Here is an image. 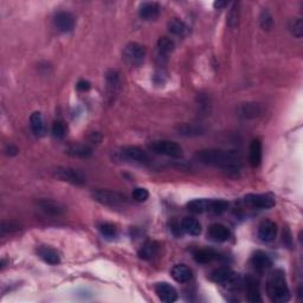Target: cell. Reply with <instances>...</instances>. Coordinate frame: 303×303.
Masks as SVG:
<instances>
[{
    "mask_svg": "<svg viewBox=\"0 0 303 303\" xmlns=\"http://www.w3.org/2000/svg\"><path fill=\"white\" fill-rule=\"evenodd\" d=\"M122 154L124 156V158H127V159L129 160L136 161V163L146 164L148 163V160H149L146 152L136 146H128L126 148H123Z\"/></svg>",
    "mask_w": 303,
    "mask_h": 303,
    "instance_id": "d6986e66",
    "label": "cell"
},
{
    "mask_svg": "<svg viewBox=\"0 0 303 303\" xmlns=\"http://www.w3.org/2000/svg\"><path fill=\"white\" fill-rule=\"evenodd\" d=\"M251 264L256 270L262 271V270L269 269L270 266L272 265V261L268 253L258 250V251H256L251 257Z\"/></svg>",
    "mask_w": 303,
    "mask_h": 303,
    "instance_id": "e0dca14e",
    "label": "cell"
},
{
    "mask_svg": "<svg viewBox=\"0 0 303 303\" xmlns=\"http://www.w3.org/2000/svg\"><path fill=\"white\" fill-rule=\"evenodd\" d=\"M219 258V253L212 249H200L194 252V259L200 264H209Z\"/></svg>",
    "mask_w": 303,
    "mask_h": 303,
    "instance_id": "603a6c76",
    "label": "cell"
},
{
    "mask_svg": "<svg viewBox=\"0 0 303 303\" xmlns=\"http://www.w3.org/2000/svg\"><path fill=\"white\" fill-rule=\"evenodd\" d=\"M227 209H229V203L225 202V200H212L210 212H213L215 215H222Z\"/></svg>",
    "mask_w": 303,
    "mask_h": 303,
    "instance_id": "d6a6232c",
    "label": "cell"
},
{
    "mask_svg": "<svg viewBox=\"0 0 303 303\" xmlns=\"http://www.w3.org/2000/svg\"><path fill=\"white\" fill-rule=\"evenodd\" d=\"M211 204H212L211 199H194L187 203V209L190 210V212L200 215V213L210 212Z\"/></svg>",
    "mask_w": 303,
    "mask_h": 303,
    "instance_id": "44dd1931",
    "label": "cell"
},
{
    "mask_svg": "<svg viewBox=\"0 0 303 303\" xmlns=\"http://www.w3.org/2000/svg\"><path fill=\"white\" fill-rule=\"evenodd\" d=\"M158 250H159V248H158L157 243L148 242L141 248L139 256L143 259H152L158 253Z\"/></svg>",
    "mask_w": 303,
    "mask_h": 303,
    "instance_id": "f1b7e54d",
    "label": "cell"
},
{
    "mask_svg": "<svg viewBox=\"0 0 303 303\" xmlns=\"http://www.w3.org/2000/svg\"><path fill=\"white\" fill-rule=\"evenodd\" d=\"M98 229H100L101 235L107 239H113L117 235V229L114 224L102 223L101 225L98 226Z\"/></svg>",
    "mask_w": 303,
    "mask_h": 303,
    "instance_id": "f546056e",
    "label": "cell"
},
{
    "mask_svg": "<svg viewBox=\"0 0 303 303\" xmlns=\"http://www.w3.org/2000/svg\"><path fill=\"white\" fill-rule=\"evenodd\" d=\"M171 274H172V277L176 279L178 283H187L193 277L192 270L185 264H178L173 266Z\"/></svg>",
    "mask_w": 303,
    "mask_h": 303,
    "instance_id": "ffe728a7",
    "label": "cell"
},
{
    "mask_svg": "<svg viewBox=\"0 0 303 303\" xmlns=\"http://www.w3.org/2000/svg\"><path fill=\"white\" fill-rule=\"evenodd\" d=\"M264 111V108L259 103L256 102H248V103H243L238 108V115L245 120H252V118L259 117Z\"/></svg>",
    "mask_w": 303,
    "mask_h": 303,
    "instance_id": "7c38bea8",
    "label": "cell"
},
{
    "mask_svg": "<svg viewBox=\"0 0 303 303\" xmlns=\"http://www.w3.org/2000/svg\"><path fill=\"white\" fill-rule=\"evenodd\" d=\"M5 150H6V154L10 157L17 156V153H18V148L16 146H13V144H9V146L6 147Z\"/></svg>",
    "mask_w": 303,
    "mask_h": 303,
    "instance_id": "f35d334b",
    "label": "cell"
},
{
    "mask_svg": "<svg viewBox=\"0 0 303 303\" xmlns=\"http://www.w3.org/2000/svg\"><path fill=\"white\" fill-rule=\"evenodd\" d=\"M65 133H67V128H65L63 122L56 121V122L52 124V134H54L55 137H57V139H63L65 136Z\"/></svg>",
    "mask_w": 303,
    "mask_h": 303,
    "instance_id": "836d02e7",
    "label": "cell"
},
{
    "mask_svg": "<svg viewBox=\"0 0 303 303\" xmlns=\"http://www.w3.org/2000/svg\"><path fill=\"white\" fill-rule=\"evenodd\" d=\"M140 17L144 21H154L159 17L160 15V6L157 3H143L139 8Z\"/></svg>",
    "mask_w": 303,
    "mask_h": 303,
    "instance_id": "2e32d148",
    "label": "cell"
},
{
    "mask_svg": "<svg viewBox=\"0 0 303 303\" xmlns=\"http://www.w3.org/2000/svg\"><path fill=\"white\" fill-rule=\"evenodd\" d=\"M238 19H239L238 9H237V5H235V8L230 10L229 16H227V24L231 26V28H235V26L238 24Z\"/></svg>",
    "mask_w": 303,
    "mask_h": 303,
    "instance_id": "8d00e7d4",
    "label": "cell"
},
{
    "mask_svg": "<svg viewBox=\"0 0 303 303\" xmlns=\"http://www.w3.org/2000/svg\"><path fill=\"white\" fill-rule=\"evenodd\" d=\"M37 253L39 256V258L43 259L45 263L50 265H57L61 262V256H59L58 251L54 248H50V246L47 245H42L37 249Z\"/></svg>",
    "mask_w": 303,
    "mask_h": 303,
    "instance_id": "9a60e30c",
    "label": "cell"
},
{
    "mask_svg": "<svg viewBox=\"0 0 303 303\" xmlns=\"http://www.w3.org/2000/svg\"><path fill=\"white\" fill-rule=\"evenodd\" d=\"M21 230V226L19 224L15 223V222H3L2 224V233L5 235V233H15Z\"/></svg>",
    "mask_w": 303,
    "mask_h": 303,
    "instance_id": "d590c367",
    "label": "cell"
},
{
    "mask_svg": "<svg viewBox=\"0 0 303 303\" xmlns=\"http://www.w3.org/2000/svg\"><path fill=\"white\" fill-rule=\"evenodd\" d=\"M90 88H91L90 82H88V81H85V80H81L77 83V89L80 91H88Z\"/></svg>",
    "mask_w": 303,
    "mask_h": 303,
    "instance_id": "74e56055",
    "label": "cell"
},
{
    "mask_svg": "<svg viewBox=\"0 0 303 303\" xmlns=\"http://www.w3.org/2000/svg\"><path fill=\"white\" fill-rule=\"evenodd\" d=\"M54 177L72 185H83L85 183L83 174L80 171L70 169V167H58L54 171Z\"/></svg>",
    "mask_w": 303,
    "mask_h": 303,
    "instance_id": "52a82bcc",
    "label": "cell"
},
{
    "mask_svg": "<svg viewBox=\"0 0 303 303\" xmlns=\"http://www.w3.org/2000/svg\"><path fill=\"white\" fill-rule=\"evenodd\" d=\"M181 229L183 231L191 236H199L202 233V225L196 218H191V217H186L181 222Z\"/></svg>",
    "mask_w": 303,
    "mask_h": 303,
    "instance_id": "7402d4cb",
    "label": "cell"
},
{
    "mask_svg": "<svg viewBox=\"0 0 303 303\" xmlns=\"http://www.w3.org/2000/svg\"><path fill=\"white\" fill-rule=\"evenodd\" d=\"M149 149L157 154H161V156H166L170 158H181L184 154L183 147L179 143L174 142V141L170 140H159L153 141L149 143Z\"/></svg>",
    "mask_w": 303,
    "mask_h": 303,
    "instance_id": "277c9868",
    "label": "cell"
},
{
    "mask_svg": "<svg viewBox=\"0 0 303 303\" xmlns=\"http://www.w3.org/2000/svg\"><path fill=\"white\" fill-rule=\"evenodd\" d=\"M207 235H209L210 239H212L213 242L224 243L231 237V231H230L229 227L223 225V224L216 223V224H212V225L209 227Z\"/></svg>",
    "mask_w": 303,
    "mask_h": 303,
    "instance_id": "4fadbf2b",
    "label": "cell"
},
{
    "mask_svg": "<svg viewBox=\"0 0 303 303\" xmlns=\"http://www.w3.org/2000/svg\"><path fill=\"white\" fill-rule=\"evenodd\" d=\"M55 28L61 32H70L75 28V18L70 12L59 11L54 16Z\"/></svg>",
    "mask_w": 303,
    "mask_h": 303,
    "instance_id": "ba28073f",
    "label": "cell"
},
{
    "mask_svg": "<svg viewBox=\"0 0 303 303\" xmlns=\"http://www.w3.org/2000/svg\"><path fill=\"white\" fill-rule=\"evenodd\" d=\"M39 210H42L45 215L52 216V217H58L64 215L65 207L59 204L58 202L52 199H41L37 203Z\"/></svg>",
    "mask_w": 303,
    "mask_h": 303,
    "instance_id": "8fae6325",
    "label": "cell"
},
{
    "mask_svg": "<svg viewBox=\"0 0 303 303\" xmlns=\"http://www.w3.org/2000/svg\"><path fill=\"white\" fill-rule=\"evenodd\" d=\"M30 126H31V129L34 131V134L37 135V136H42V135L44 134V120H43L42 114L39 113V111H35V113L30 116Z\"/></svg>",
    "mask_w": 303,
    "mask_h": 303,
    "instance_id": "d4e9b609",
    "label": "cell"
},
{
    "mask_svg": "<svg viewBox=\"0 0 303 303\" xmlns=\"http://www.w3.org/2000/svg\"><path fill=\"white\" fill-rule=\"evenodd\" d=\"M67 153L69 156L76 158H88L91 156L93 150H91L90 147L85 146V144H75V146L68 148Z\"/></svg>",
    "mask_w": 303,
    "mask_h": 303,
    "instance_id": "4316f807",
    "label": "cell"
},
{
    "mask_svg": "<svg viewBox=\"0 0 303 303\" xmlns=\"http://www.w3.org/2000/svg\"><path fill=\"white\" fill-rule=\"evenodd\" d=\"M156 292L161 301L165 303H172L178 299V291L173 285L167 282H160L156 284Z\"/></svg>",
    "mask_w": 303,
    "mask_h": 303,
    "instance_id": "30bf717a",
    "label": "cell"
},
{
    "mask_svg": "<svg viewBox=\"0 0 303 303\" xmlns=\"http://www.w3.org/2000/svg\"><path fill=\"white\" fill-rule=\"evenodd\" d=\"M289 31L296 38H301L303 35V23L301 18H294L289 23Z\"/></svg>",
    "mask_w": 303,
    "mask_h": 303,
    "instance_id": "4dcf8cb0",
    "label": "cell"
},
{
    "mask_svg": "<svg viewBox=\"0 0 303 303\" xmlns=\"http://www.w3.org/2000/svg\"><path fill=\"white\" fill-rule=\"evenodd\" d=\"M148 197H149V192L146 189H143V187H137V189L133 191V198L135 202L143 203L148 199Z\"/></svg>",
    "mask_w": 303,
    "mask_h": 303,
    "instance_id": "e575fe53",
    "label": "cell"
},
{
    "mask_svg": "<svg viewBox=\"0 0 303 303\" xmlns=\"http://www.w3.org/2000/svg\"><path fill=\"white\" fill-rule=\"evenodd\" d=\"M196 158L202 164L219 167L226 172H238L242 165V158L235 150L202 149Z\"/></svg>",
    "mask_w": 303,
    "mask_h": 303,
    "instance_id": "6da1fadb",
    "label": "cell"
},
{
    "mask_svg": "<svg viewBox=\"0 0 303 303\" xmlns=\"http://www.w3.org/2000/svg\"><path fill=\"white\" fill-rule=\"evenodd\" d=\"M245 203L249 204L250 206L256 207V209H270V207L275 206V200L268 194H246Z\"/></svg>",
    "mask_w": 303,
    "mask_h": 303,
    "instance_id": "9c48e42d",
    "label": "cell"
},
{
    "mask_svg": "<svg viewBox=\"0 0 303 303\" xmlns=\"http://www.w3.org/2000/svg\"><path fill=\"white\" fill-rule=\"evenodd\" d=\"M174 48H176V44L169 37H161L158 41V50L161 56H169L171 52H173Z\"/></svg>",
    "mask_w": 303,
    "mask_h": 303,
    "instance_id": "83f0119b",
    "label": "cell"
},
{
    "mask_svg": "<svg viewBox=\"0 0 303 303\" xmlns=\"http://www.w3.org/2000/svg\"><path fill=\"white\" fill-rule=\"evenodd\" d=\"M246 289H248V297L250 302H262L258 283L255 279L249 278L246 281Z\"/></svg>",
    "mask_w": 303,
    "mask_h": 303,
    "instance_id": "484cf974",
    "label": "cell"
},
{
    "mask_svg": "<svg viewBox=\"0 0 303 303\" xmlns=\"http://www.w3.org/2000/svg\"><path fill=\"white\" fill-rule=\"evenodd\" d=\"M259 22H261V26L263 30H271L274 26V19H272L271 13L268 10H263L261 13V17H259Z\"/></svg>",
    "mask_w": 303,
    "mask_h": 303,
    "instance_id": "1f68e13d",
    "label": "cell"
},
{
    "mask_svg": "<svg viewBox=\"0 0 303 303\" xmlns=\"http://www.w3.org/2000/svg\"><path fill=\"white\" fill-rule=\"evenodd\" d=\"M144 57H146V49L139 43L131 42L124 48L123 58L129 65L139 67V65L143 63Z\"/></svg>",
    "mask_w": 303,
    "mask_h": 303,
    "instance_id": "8992f818",
    "label": "cell"
},
{
    "mask_svg": "<svg viewBox=\"0 0 303 303\" xmlns=\"http://www.w3.org/2000/svg\"><path fill=\"white\" fill-rule=\"evenodd\" d=\"M249 161L251 167L256 169L262 163V142L259 139L252 140L249 148Z\"/></svg>",
    "mask_w": 303,
    "mask_h": 303,
    "instance_id": "ac0fdd59",
    "label": "cell"
},
{
    "mask_svg": "<svg viewBox=\"0 0 303 303\" xmlns=\"http://www.w3.org/2000/svg\"><path fill=\"white\" fill-rule=\"evenodd\" d=\"M268 295L275 303H284L290 299V290L286 284L285 274L281 269L275 270L268 281Z\"/></svg>",
    "mask_w": 303,
    "mask_h": 303,
    "instance_id": "7a4b0ae2",
    "label": "cell"
},
{
    "mask_svg": "<svg viewBox=\"0 0 303 303\" xmlns=\"http://www.w3.org/2000/svg\"><path fill=\"white\" fill-rule=\"evenodd\" d=\"M224 6H227V3L226 2H216L215 3V8H224Z\"/></svg>",
    "mask_w": 303,
    "mask_h": 303,
    "instance_id": "ab89813d",
    "label": "cell"
},
{
    "mask_svg": "<svg viewBox=\"0 0 303 303\" xmlns=\"http://www.w3.org/2000/svg\"><path fill=\"white\" fill-rule=\"evenodd\" d=\"M93 198L102 205L110 207H120L127 203V198L123 194L116 192V191L102 190L98 189L93 192Z\"/></svg>",
    "mask_w": 303,
    "mask_h": 303,
    "instance_id": "3957f363",
    "label": "cell"
},
{
    "mask_svg": "<svg viewBox=\"0 0 303 303\" xmlns=\"http://www.w3.org/2000/svg\"><path fill=\"white\" fill-rule=\"evenodd\" d=\"M277 235V225L271 220H264L258 226V237L262 242H272Z\"/></svg>",
    "mask_w": 303,
    "mask_h": 303,
    "instance_id": "5bb4252c",
    "label": "cell"
},
{
    "mask_svg": "<svg viewBox=\"0 0 303 303\" xmlns=\"http://www.w3.org/2000/svg\"><path fill=\"white\" fill-rule=\"evenodd\" d=\"M211 279L225 288H237L240 284V277L238 274L231 269L219 268L211 274Z\"/></svg>",
    "mask_w": 303,
    "mask_h": 303,
    "instance_id": "5b68a950",
    "label": "cell"
},
{
    "mask_svg": "<svg viewBox=\"0 0 303 303\" xmlns=\"http://www.w3.org/2000/svg\"><path fill=\"white\" fill-rule=\"evenodd\" d=\"M169 31L178 37H186L190 34L189 26L178 18H174L169 23Z\"/></svg>",
    "mask_w": 303,
    "mask_h": 303,
    "instance_id": "cb8c5ba5",
    "label": "cell"
}]
</instances>
